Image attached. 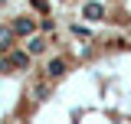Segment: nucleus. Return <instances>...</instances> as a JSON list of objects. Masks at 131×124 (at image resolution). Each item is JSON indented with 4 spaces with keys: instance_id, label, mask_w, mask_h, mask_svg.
<instances>
[{
    "instance_id": "obj_1",
    "label": "nucleus",
    "mask_w": 131,
    "mask_h": 124,
    "mask_svg": "<svg viewBox=\"0 0 131 124\" xmlns=\"http://www.w3.org/2000/svg\"><path fill=\"white\" fill-rule=\"evenodd\" d=\"M10 46H13V30L0 26V52H10Z\"/></svg>"
}]
</instances>
